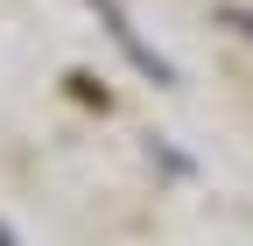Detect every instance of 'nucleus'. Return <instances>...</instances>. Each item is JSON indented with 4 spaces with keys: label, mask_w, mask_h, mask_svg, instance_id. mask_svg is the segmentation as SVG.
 Returning <instances> with one entry per match:
<instances>
[{
    "label": "nucleus",
    "mask_w": 253,
    "mask_h": 246,
    "mask_svg": "<svg viewBox=\"0 0 253 246\" xmlns=\"http://www.w3.org/2000/svg\"><path fill=\"white\" fill-rule=\"evenodd\" d=\"M218 21H225V28H239V36L253 42V7H218Z\"/></svg>",
    "instance_id": "f03ea898"
},
{
    "label": "nucleus",
    "mask_w": 253,
    "mask_h": 246,
    "mask_svg": "<svg viewBox=\"0 0 253 246\" xmlns=\"http://www.w3.org/2000/svg\"><path fill=\"white\" fill-rule=\"evenodd\" d=\"M91 7H99V21H106V36L126 49V64H134L141 78H155V84H176V64H169V56H155L148 42H141V28L134 21H126V7H120V0H91Z\"/></svg>",
    "instance_id": "f257e3e1"
}]
</instances>
